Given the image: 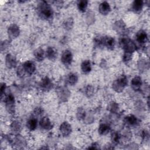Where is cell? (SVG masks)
<instances>
[{"mask_svg": "<svg viewBox=\"0 0 150 150\" xmlns=\"http://www.w3.org/2000/svg\"><path fill=\"white\" fill-rule=\"evenodd\" d=\"M36 11L38 15L43 19H50L53 15V11L50 6L46 1H40L36 7Z\"/></svg>", "mask_w": 150, "mask_h": 150, "instance_id": "1", "label": "cell"}, {"mask_svg": "<svg viewBox=\"0 0 150 150\" xmlns=\"http://www.w3.org/2000/svg\"><path fill=\"white\" fill-rule=\"evenodd\" d=\"M119 44L124 52L133 53L137 50V45L135 42L127 36L121 37L119 40Z\"/></svg>", "mask_w": 150, "mask_h": 150, "instance_id": "2", "label": "cell"}, {"mask_svg": "<svg viewBox=\"0 0 150 150\" xmlns=\"http://www.w3.org/2000/svg\"><path fill=\"white\" fill-rule=\"evenodd\" d=\"M127 83L128 80L127 77L125 75H121L114 81L112 84V88L115 91L120 93L124 90V88L127 85Z\"/></svg>", "mask_w": 150, "mask_h": 150, "instance_id": "3", "label": "cell"}, {"mask_svg": "<svg viewBox=\"0 0 150 150\" xmlns=\"http://www.w3.org/2000/svg\"><path fill=\"white\" fill-rule=\"evenodd\" d=\"M4 101L5 103V107L6 111L9 114L15 113V98L12 93H8L5 95L4 97Z\"/></svg>", "mask_w": 150, "mask_h": 150, "instance_id": "4", "label": "cell"}, {"mask_svg": "<svg viewBox=\"0 0 150 150\" xmlns=\"http://www.w3.org/2000/svg\"><path fill=\"white\" fill-rule=\"evenodd\" d=\"M8 140H9V141L12 145L15 146L17 148H23L26 145V141L25 139L19 134H15L13 138H9V137H8Z\"/></svg>", "mask_w": 150, "mask_h": 150, "instance_id": "5", "label": "cell"}, {"mask_svg": "<svg viewBox=\"0 0 150 150\" xmlns=\"http://www.w3.org/2000/svg\"><path fill=\"white\" fill-rule=\"evenodd\" d=\"M56 91L59 100L60 102L66 101L70 96V92L69 89L64 86L59 87L57 88Z\"/></svg>", "mask_w": 150, "mask_h": 150, "instance_id": "6", "label": "cell"}, {"mask_svg": "<svg viewBox=\"0 0 150 150\" xmlns=\"http://www.w3.org/2000/svg\"><path fill=\"white\" fill-rule=\"evenodd\" d=\"M22 67L25 73V74H33L36 70V65L35 63L31 60H28L24 62L22 64Z\"/></svg>", "mask_w": 150, "mask_h": 150, "instance_id": "7", "label": "cell"}, {"mask_svg": "<svg viewBox=\"0 0 150 150\" xmlns=\"http://www.w3.org/2000/svg\"><path fill=\"white\" fill-rule=\"evenodd\" d=\"M20 34V29L19 26L13 23L11 25L8 29V35L11 39L16 38Z\"/></svg>", "mask_w": 150, "mask_h": 150, "instance_id": "8", "label": "cell"}, {"mask_svg": "<svg viewBox=\"0 0 150 150\" xmlns=\"http://www.w3.org/2000/svg\"><path fill=\"white\" fill-rule=\"evenodd\" d=\"M73 60V54L70 50H66L63 52L62 53V57H61V61L62 63L68 66L71 64Z\"/></svg>", "mask_w": 150, "mask_h": 150, "instance_id": "9", "label": "cell"}, {"mask_svg": "<svg viewBox=\"0 0 150 150\" xmlns=\"http://www.w3.org/2000/svg\"><path fill=\"white\" fill-rule=\"evenodd\" d=\"M39 86L43 91H47L53 87V83L48 77H45L39 83Z\"/></svg>", "mask_w": 150, "mask_h": 150, "instance_id": "10", "label": "cell"}, {"mask_svg": "<svg viewBox=\"0 0 150 150\" xmlns=\"http://www.w3.org/2000/svg\"><path fill=\"white\" fill-rule=\"evenodd\" d=\"M5 64L9 69L15 68L17 66V60L16 57L10 53L7 54L5 57Z\"/></svg>", "mask_w": 150, "mask_h": 150, "instance_id": "11", "label": "cell"}, {"mask_svg": "<svg viewBox=\"0 0 150 150\" xmlns=\"http://www.w3.org/2000/svg\"><path fill=\"white\" fill-rule=\"evenodd\" d=\"M124 122L128 127H135L137 126L139 123L138 118L132 114L127 115L124 118Z\"/></svg>", "mask_w": 150, "mask_h": 150, "instance_id": "12", "label": "cell"}, {"mask_svg": "<svg viewBox=\"0 0 150 150\" xmlns=\"http://www.w3.org/2000/svg\"><path fill=\"white\" fill-rule=\"evenodd\" d=\"M59 130L61 134L63 137L69 136L71 132V125L67 122H63L59 127Z\"/></svg>", "mask_w": 150, "mask_h": 150, "instance_id": "13", "label": "cell"}, {"mask_svg": "<svg viewBox=\"0 0 150 150\" xmlns=\"http://www.w3.org/2000/svg\"><path fill=\"white\" fill-rule=\"evenodd\" d=\"M103 45L108 49L112 50L115 45V40L111 36H103Z\"/></svg>", "mask_w": 150, "mask_h": 150, "instance_id": "14", "label": "cell"}, {"mask_svg": "<svg viewBox=\"0 0 150 150\" xmlns=\"http://www.w3.org/2000/svg\"><path fill=\"white\" fill-rule=\"evenodd\" d=\"M142 84L141 77L139 76H135L131 81V88L135 91L140 90Z\"/></svg>", "mask_w": 150, "mask_h": 150, "instance_id": "15", "label": "cell"}, {"mask_svg": "<svg viewBox=\"0 0 150 150\" xmlns=\"http://www.w3.org/2000/svg\"><path fill=\"white\" fill-rule=\"evenodd\" d=\"M136 40L141 45L145 43L148 41V35L146 32L143 30H139L136 34Z\"/></svg>", "mask_w": 150, "mask_h": 150, "instance_id": "16", "label": "cell"}, {"mask_svg": "<svg viewBox=\"0 0 150 150\" xmlns=\"http://www.w3.org/2000/svg\"><path fill=\"white\" fill-rule=\"evenodd\" d=\"M40 126L45 130H50L53 128V124L49 118L47 117H42L39 122Z\"/></svg>", "mask_w": 150, "mask_h": 150, "instance_id": "17", "label": "cell"}, {"mask_svg": "<svg viewBox=\"0 0 150 150\" xmlns=\"http://www.w3.org/2000/svg\"><path fill=\"white\" fill-rule=\"evenodd\" d=\"M46 56L52 61H54L57 57V50L53 47H48L46 51Z\"/></svg>", "mask_w": 150, "mask_h": 150, "instance_id": "18", "label": "cell"}, {"mask_svg": "<svg viewBox=\"0 0 150 150\" xmlns=\"http://www.w3.org/2000/svg\"><path fill=\"white\" fill-rule=\"evenodd\" d=\"M98 10L101 15H107L110 13L111 11V8L109 4L107 2L104 1L99 5Z\"/></svg>", "mask_w": 150, "mask_h": 150, "instance_id": "19", "label": "cell"}, {"mask_svg": "<svg viewBox=\"0 0 150 150\" xmlns=\"http://www.w3.org/2000/svg\"><path fill=\"white\" fill-rule=\"evenodd\" d=\"M34 56L36 60L42 62L45 59V57H46V52H45L43 49L39 47L34 51Z\"/></svg>", "mask_w": 150, "mask_h": 150, "instance_id": "20", "label": "cell"}, {"mask_svg": "<svg viewBox=\"0 0 150 150\" xmlns=\"http://www.w3.org/2000/svg\"><path fill=\"white\" fill-rule=\"evenodd\" d=\"M144 6V2L141 0H135L133 2L132 4V10L137 13H139L141 12Z\"/></svg>", "mask_w": 150, "mask_h": 150, "instance_id": "21", "label": "cell"}, {"mask_svg": "<svg viewBox=\"0 0 150 150\" xmlns=\"http://www.w3.org/2000/svg\"><path fill=\"white\" fill-rule=\"evenodd\" d=\"M114 29L118 33H122L125 29V24L122 20L116 21L113 25Z\"/></svg>", "mask_w": 150, "mask_h": 150, "instance_id": "22", "label": "cell"}, {"mask_svg": "<svg viewBox=\"0 0 150 150\" xmlns=\"http://www.w3.org/2000/svg\"><path fill=\"white\" fill-rule=\"evenodd\" d=\"M111 129L110 126L106 123H101L100 124L98 128V132L99 134L101 135H104L107 134Z\"/></svg>", "mask_w": 150, "mask_h": 150, "instance_id": "23", "label": "cell"}, {"mask_svg": "<svg viewBox=\"0 0 150 150\" xmlns=\"http://www.w3.org/2000/svg\"><path fill=\"white\" fill-rule=\"evenodd\" d=\"M66 81H67V83L70 86L75 85L78 81L77 74L75 73H69L66 77Z\"/></svg>", "mask_w": 150, "mask_h": 150, "instance_id": "24", "label": "cell"}, {"mask_svg": "<svg viewBox=\"0 0 150 150\" xmlns=\"http://www.w3.org/2000/svg\"><path fill=\"white\" fill-rule=\"evenodd\" d=\"M38 126V120L36 117H32L29 118L26 122V127L27 128L30 130H35Z\"/></svg>", "mask_w": 150, "mask_h": 150, "instance_id": "25", "label": "cell"}, {"mask_svg": "<svg viewBox=\"0 0 150 150\" xmlns=\"http://www.w3.org/2000/svg\"><path fill=\"white\" fill-rule=\"evenodd\" d=\"M21 128H22L21 123L18 120H15L12 121V122L11 124V131L14 134H18L19 132V131L21 130Z\"/></svg>", "mask_w": 150, "mask_h": 150, "instance_id": "26", "label": "cell"}, {"mask_svg": "<svg viewBox=\"0 0 150 150\" xmlns=\"http://www.w3.org/2000/svg\"><path fill=\"white\" fill-rule=\"evenodd\" d=\"M81 69L83 73L87 74L91 70V65L90 60H86L82 62L81 64Z\"/></svg>", "mask_w": 150, "mask_h": 150, "instance_id": "27", "label": "cell"}, {"mask_svg": "<svg viewBox=\"0 0 150 150\" xmlns=\"http://www.w3.org/2000/svg\"><path fill=\"white\" fill-rule=\"evenodd\" d=\"M149 67L148 62L144 59H141L138 62V67L139 71H144Z\"/></svg>", "mask_w": 150, "mask_h": 150, "instance_id": "28", "label": "cell"}, {"mask_svg": "<svg viewBox=\"0 0 150 150\" xmlns=\"http://www.w3.org/2000/svg\"><path fill=\"white\" fill-rule=\"evenodd\" d=\"M120 139H121L120 135L117 132L114 131L111 132V139L112 144L113 145H116L118 144V143L120 142Z\"/></svg>", "mask_w": 150, "mask_h": 150, "instance_id": "29", "label": "cell"}, {"mask_svg": "<svg viewBox=\"0 0 150 150\" xmlns=\"http://www.w3.org/2000/svg\"><path fill=\"white\" fill-rule=\"evenodd\" d=\"M88 5V1L87 0H81L77 2V8L79 11L81 12H84L86 11Z\"/></svg>", "mask_w": 150, "mask_h": 150, "instance_id": "30", "label": "cell"}, {"mask_svg": "<svg viewBox=\"0 0 150 150\" xmlns=\"http://www.w3.org/2000/svg\"><path fill=\"white\" fill-rule=\"evenodd\" d=\"M119 108L118 104L114 102V101H111L109 103V104L107 105V110L112 113H115L118 111Z\"/></svg>", "mask_w": 150, "mask_h": 150, "instance_id": "31", "label": "cell"}, {"mask_svg": "<svg viewBox=\"0 0 150 150\" xmlns=\"http://www.w3.org/2000/svg\"><path fill=\"white\" fill-rule=\"evenodd\" d=\"M73 23H74V21H73V19L72 18H69L67 19H66L63 23V27L65 29L69 30L70 29H72L73 26Z\"/></svg>", "mask_w": 150, "mask_h": 150, "instance_id": "32", "label": "cell"}, {"mask_svg": "<svg viewBox=\"0 0 150 150\" xmlns=\"http://www.w3.org/2000/svg\"><path fill=\"white\" fill-rule=\"evenodd\" d=\"M86 115V112L84 110V109L82 107H79L77 110V112H76V117L79 120H84L85 117Z\"/></svg>", "mask_w": 150, "mask_h": 150, "instance_id": "33", "label": "cell"}, {"mask_svg": "<svg viewBox=\"0 0 150 150\" xmlns=\"http://www.w3.org/2000/svg\"><path fill=\"white\" fill-rule=\"evenodd\" d=\"M84 93L87 97H91L93 96L94 93V88L92 86H87L84 90Z\"/></svg>", "mask_w": 150, "mask_h": 150, "instance_id": "34", "label": "cell"}, {"mask_svg": "<svg viewBox=\"0 0 150 150\" xmlns=\"http://www.w3.org/2000/svg\"><path fill=\"white\" fill-rule=\"evenodd\" d=\"M121 138L124 139L125 141H128L132 137V133L130 132V131L128 129H125L123 131L122 134L121 135H120Z\"/></svg>", "mask_w": 150, "mask_h": 150, "instance_id": "35", "label": "cell"}, {"mask_svg": "<svg viewBox=\"0 0 150 150\" xmlns=\"http://www.w3.org/2000/svg\"><path fill=\"white\" fill-rule=\"evenodd\" d=\"M132 57V53L128 52H124V53L123 54L122 57V60L124 62L127 63L129 62Z\"/></svg>", "mask_w": 150, "mask_h": 150, "instance_id": "36", "label": "cell"}, {"mask_svg": "<svg viewBox=\"0 0 150 150\" xmlns=\"http://www.w3.org/2000/svg\"><path fill=\"white\" fill-rule=\"evenodd\" d=\"M94 44L96 47H103V36L96 37L94 39Z\"/></svg>", "mask_w": 150, "mask_h": 150, "instance_id": "37", "label": "cell"}, {"mask_svg": "<svg viewBox=\"0 0 150 150\" xmlns=\"http://www.w3.org/2000/svg\"><path fill=\"white\" fill-rule=\"evenodd\" d=\"M87 21L88 24L93 23L94 21V13L91 11H90L87 13Z\"/></svg>", "mask_w": 150, "mask_h": 150, "instance_id": "38", "label": "cell"}, {"mask_svg": "<svg viewBox=\"0 0 150 150\" xmlns=\"http://www.w3.org/2000/svg\"><path fill=\"white\" fill-rule=\"evenodd\" d=\"M10 45V42L8 40H5L1 43V50L2 52L6 49Z\"/></svg>", "mask_w": 150, "mask_h": 150, "instance_id": "39", "label": "cell"}, {"mask_svg": "<svg viewBox=\"0 0 150 150\" xmlns=\"http://www.w3.org/2000/svg\"><path fill=\"white\" fill-rule=\"evenodd\" d=\"M43 114V110L41 107H36L33 111V114L36 117L40 116Z\"/></svg>", "mask_w": 150, "mask_h": 150, "instance_id": "40", "label": "cell"}, {"mask_svg": "<svg viewBox=\"0 0 150 150\" xmlns=\"http://www.w3.org/2000/svg\"><path fill=\"white\" fill-rule=\"evenodd\" d=\"M141 137L143 139V140L145 141H147L149 140V132L146 129H144L141 132Z\"/></svg>", "mask_w": 150, "mask_h": 150, "instance_id": "41", "label": "cell"}, {"mask_svg": "<svg viewBox=\"0 0 150 150\" xmlns=\"http://www.w3.org/2000/svg\"><path fill=\"white\" fill-rule=\"evenodd\" d=\"M6 88V84L5 83H1V98H2L4 97V95H5Z\"/></svg>", "mask_w": 150, "mask_h": 150, "instance_id": "42", "label": "cell"}, {"mask_svg": "<svg viewBox=\"0 0 150 150\" xmlns=\"http://www.w3.org/2000/svg\"><path fill=\"white\" fill-rule=\"evenodd\" d=\"M98 145H98L97 143L94 142V143H93V144H91V145L90 147L88 148V149H100Z\"/></svg>", "mask_w": 150, "mask_h": 150, "instance_id": "43", "label": "cell"}]
</instances>
